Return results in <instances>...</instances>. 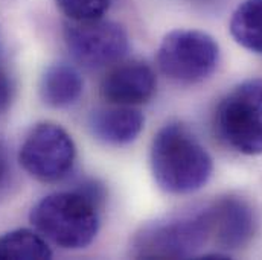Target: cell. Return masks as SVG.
Returning a JSON list of instances; mask_svg holds the SVG:
<instances>
[{"label": "cell", "instance_id": "cell-1", "mask_svg": "<svg viewBox=\"0 0 262 260\" xmlns=\"http://www.w3.org/2000/svg\"><path fill=\"white\" fill-rule=\"evenodd\" d=\"M151 171L166 194L186 195L200 191L213 172V161L196 135L183 124H169L151 145Z\"/></svg>", "mask_w": 262, "mask_h": 260}, {"label": "cell", "instance_id": "cell-2", "mask_svg": "<svg viewBox=\"0 0 262 260\" xmlns=\"http://www.w3.org/2000/svg\"><path fill=\"white\" fill-rule=\"evenodd\" d=\"M101 205L81 189L57 192L40 199L31 210V224L60 248L89 247L99 231Z\"/></svg>", "mask_w": 262, "mask_h": 260}, {"label": "cell", "instance_id": "cell-3", "mask_svg": "<svg viewBox=\"0 0 262 260\" xmlns=\"http://www.w3.org/2000/svg\"><path fill=\"white\" fill-rule=\"evenodd\" d=\"M215 131L239 154H262L261 78L241 82L221 99L215 111Z\"/></svg>", "mask_w": 262, "mask_h": 260}, {"label": "cell", "instance_id": "cell-4", "mask_svg": "<svg viewBox=\"0 0 262 260\" xmlns=\"http://www.w3.org/2000/svg\"><path fill=\"white\" fill-rule=\"evenodd\" d=\"M218 60V44L201 31H172L157 51V64L162 73L180 84H196L207 79L215 72Z\"/></svg>", "mask_w": 262, "mask_h": 260}, {"label": "cell", "instance_id": "cell-5", "mask_svg": "<svg viewBox=\"0 0 262 260\" xmlns=\"http://www.w3.org/2000/svg\"><path fill=\"white\" fill-rule=\"evenodd\" d=\"M210 236L206 210L145 227L133 242V256L143 259H186Z\"/></svg>", "mask_w": 262, "mask_h": 260}, {"label": "cell", "instance_id": "cell-6", "mask_svg": "<svg viewBox=\"0 0 262 260\" xmlns=\"http://www.w3.org/2000/svg\"><path fill=\"white\" fill-rule=\"evenodd\" d=\"M76 157L70 134L57 124L41 122L26 135L18 160L23 169L41 183H58L66 178Z\"/></svg>", "mask_w": 262, "mask_h": 260}, {"label": "cell", "instance_id": "cell-7", "mask_svg": "<svg viewBox=\"0 0 262 260\" xmlns=\"http://www.w3.org/2000/svg\"><path fill=\"white\" fill-rule=\"evenodd\" d=\"M64 40L72 57L89 68L116 64L128 51L124 28L104 18L67 23Z\"/></svg>", "mask_w": 262, "mask_h": 260}, {"label": "cell", "instance_id": "cell-8", "mask_svg": "<svg viewBox=\"0 0 262 260\" xmlns=\"http://www.w3.org/2000/svg\"><path fill=\"white\" fill-rule=\"evenodd\" d=\"M210 234L226 250H239L250 242L256 218L250 204L239 196H224L206 208Z\"/></svg>", "mask_w": 262, "mask_h": 260}, {"label": "cell", "instance_id": "cell-9", "mask_svg": "<svg viewBox=\"0 0 262 260\" xmlns=\"http://www.w3.org/2000/svg\"><path fill=\"white\" fill-rule=\"evenodd\" d=\"M157 79L143 61H127L113 67L101 84L102 98L112 105L136 107L146 104L156 91Z\"/></svg>", "mask_w": 262, "mask_h": 260}, {"label": "cell", "instance_id": "cell-10", "mask_svg": "<svg viewBox=\"0 0 262 260\" xmlns=\"http://www.w3.org/2000/svg\"><path fill=\"white\" fill-rule=\"evenodd\" d=\"M145 117L134 107L113 105L92 111L89 128L92 134L108 145H127L143 130Z\"/></svg>", "mask_w": 262, "mask_h": 260}, {"label": "cell", "instance_id": "cell-11", "mask_svg": "<svg viewBox=\"0 0 262 260\" xmlns=\"http://www.w3.org/2000/svg\"><path fill=\"white\" fill-rule=\"evenodd\" d=\"M82 78L72 65L58 63L49 65L40 79V96L52 108H67L73 105L82 93Z\"/></svg>", "mask_w": 262, "mask_h": 260}, {"label": "cell", "instance_id": "cell-12", "mask_svg": "<svg viewBox=\"0 0 262 260\" xmlns=\"http://www.w3.org/2000/svg\"><path fill=\"white\" fill-rule=\"evenodd\" d=\"M230 34L238 44L262 55V0H244L232 15Z\"/></svg>", "mask_w": 262, "mask_h": 260}, {"label": "cell", "instance_id": "cell-13", "mask_svg": "<svg viewBox=\"0 0 262 260\" xmlns=\"http://www.w3.org/2000/svg\"><path fill=\"white\" fill-rule=\"evenodd\" d=\"M52 257L46 239L32 230L18 228L0 236V260H43Z\"/></svg>", "mask_w": 262, "mask_h": 260}, {"label": "cell", "instance_id": "cell-14", "mask_svg": "<svg viewBox=\"0 0 262 260\" xmlns=\"http://www.w3.org/2000/svg\"><path fill=\"white\" fill-rule=\"evenodd\" d=\"M70 21H92L104 18L110 0H55Z\"/></svg>", "mask_w": 262, "mask_h": 260}, {"label": "cell", "instance_id": "cell-15", "mask_svg": "<svg viewBox=\"0 0 262 260\" xmlns=\"http://www.w3.org/2000/svg\"><path fill=\"white\" fill-rule=\"evenodd\" d=\"M12 94H14L12 76L9 75L8 67L0 61V113H3L9 107L12 101Z\"/></svg>", "mask_w": 262, "mask_h": 260}, {"label": "cell", "instance_id": "cell-16", "mask_svg": "<svg viewBox=\"0 0 262 260\" xmlns=\"http://www.w3.org/2000/svg\"><path fill=\"white\" fill-rule=\"evenodd\" d=\"M9 172H11V168H9L8 152H6L5 145L0 141V187L6 186L8 178H9Z\"/></svg>", "mask_w": 262, "mask_h": 260}]
</instances>
